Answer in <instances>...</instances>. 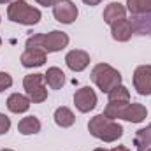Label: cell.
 I'll use <instances>...</instances> for the list:
<instances>
[{"instance_id": "cell-1", "label": "cell", "mask_w": 151, "mask_h": 151, "mask_svg": "<svg viewBox=\"0 0 151 151\" xmlns=\"http://www.w3.org/2000/svg\"><path fill=\"white\" fill-rule=\"evenodd\" d=\"M88 130L95 139H100L104 142H116L123 135V127L116 121L107 118L106 114H97L88 121Z\"/></svg>"}, {"instance_id": "cell-4", "label": "cell", "mask_w": 151, "mask_h": 151, "mask_svg": "<svg viewBox=\"0 0 151 151\" xmlns=\"http://www.w3.org/2000/svg\"><path fill=\"white\" fill-rule=\"evenodd\" d=\"M23 88L27 91V97L34 104H42L47 99V88L44 74H28L23 79Z\"/></svg>"}, {"instance_id": "cell-11", "label": "cell", "mask_w": 151, "mask_h": 151, "mask_svg": "<svg viewBox=\"0 0 151 151\" xmlns=\"http://www.w3.org/2000/svg\"><path fill=\"white\" fill-rule=\"evenodd\" d=\"M46 58H47V53L44 49H25L21 53V65L27 67V69H34V67H40L46 63Z\"/></svg>"}, {"instance_id": "cell-17", "label": "cell", "mask_w": 151, "mask_h": 151, "mask_svg": "<svg viewBox=\"0 0 151 151\" xmlns=\"http://www.w3.org/2000/svg\"><path fill=\"white\" fill-rule=\"evenodd\" d=\"M55 123H56L58 127H62V128L72 127L76 123V116H74V113H72V109H69V107H65V106L58 107V109L55 111Z\"/></svg>"}, {"instance_id": "cell-25", "label": "cell", "mask_w": 151, "mask_h": 151, "mask_svg": "<svg viewBox=\"0 0 151 151\" xmlns=\"http://www.w3.org/2000/svg\"><path fill=\"white\" fill-rule=\"evenodd\" d=\"M83 2H84L86 5H90V7H93V5H99V4H100L102 0H83Z\"/></svg>"}, {"instance_id": "cell-23", "label": "cell", "mask_w": 151, "mask_h": 151, "mask_svg": "<svg viewBox=\"0 0 151 151\" xmlns=\"http://www.w3.org/2000/svg\"><path fill=\"white\" fill-rule=\"evenodd\" d=\"M9 128H11V118L0 113V135L7 134V132H9Z\"/></svg>"}, {"instance_id": "cell-7", "label": "cell", "mask_w": 151, "mask_h": 151, "mask_svg": "<svg viewBox=\"0 0 151 151\" xmlns=\"http://www.w3.org/2000/svg\"><path fill=\"white\" fill-rule=\"evenodd\" d=\"M74 104L79 113H90L97 107V93L90 86H83V88L76 90Z\"/></svg>"}, {"instance_id": "cell-9", "label": "cell", "mask_w": 151, "mask_h": 151, "mask_svg": "<svg viewBox=\"0 0 151 151\" xmlns=\"http://www.w3.org/2000/svg\"><path fill=\"white\" fill-rule=\"evenodd\" d=\"M65 63L72 72H83L90 65V55L83 49H72L65 55Z\"/></svg>"}, {"instance_id": "cell-30", "label": "cell", "mask_w": 151, "mask_h": 151, "mask_svg": "<svg viewBox=\"0 0 151 151\" xmlns=\"http://www.w3.org/2000/svg\"><path fill=\"white\" fill-rule=\"evenodd\" d=\"M144 151H151V148H148V150H144Z\"/></svg>"}, {"instance_id": "cell-14", "label": "cell", "mask_w": 151, "mask_h": 151, "mask_svg": "<svg viewBox=\"0 0 151 151\" xmlns=\"http://www.w3.org/2000/svg\"><path fill=\"white\" fill-rule=\"evenodd\" d=\"M125 16H127V7L121 5L119 2H111V4L104 9V14H102L104 23H107V25H113L114 21L123 19Z\"/></svg>"}, {"instance_id": "cell-5", "label": "cell", "mask_w": 151, "mask_h": 151, "mask_svg": "<svg viewBox=\"0 0 151 151\" xmlns=\"http://www.w3.org/2000/svg\"><path fill=\"white\" fill-rule=\"evenodd\" d=\"M53 16L58 23L70 25L77 19L79 11H77V5L72 0H56L53 5Z\"/></svg>"}, {"instance_id": "cell-27", "label": "cell", "mask_w": 151, "mask_h": 151, "mask_svg": "<svg viewBox=\"0 0 151 151\" xmlns=\"http://www.w3.org/2000/svg\"><path fill=\"white\" fill-rule=\"evenodd\" d=\"M11 2H14V0H0V4H11Z\"/></svg>"}, {"instance_id": "cell-26", "label": "cell", "mask_w": 151, "mask_h": 151, "mask_svg": "<svg viewBox=\"0 0 151 151\" xmlns=\"http://www.w3.org/2000/svg\"><path fill=\"white\" fill-rule=\"evenodd\" d=\"M111 151H130V150H128L127 146H114Z\"/></svg>"}, {"instance_id": "cell-21", "label": "cell", "mask_w": 151, "mask_h": 151, "mask_svg": "<svg viewBox=\"0 0 151 151\" xmlns=\"http://www.w3.org/2000/svg\"><path fill=\"white\" fill-rule=\"evenodd\" d=\"M127 104H128V102H107V106H106V109H104V114H106L107 118H111V119H119Z\"/></svg>"}, {"instance_id": "cell-24", "label": "cell", "mask_w": 151, "mask_h": 151, "mask_svg": "<svg viewBox=\"0 0 151 151\" xmlns=\"http://www.w3.org/2000/svg\"><path fill=\"white\" fill-rule=\"evenodd\" d=\"M39 5H44V7H53L56 0H35Z\"/></svg>"}, {"instance_id": "cell-3", "label": "cell", "mask_w": 151, "mask_h": 151, "mask_svg": "<svg viewBox=\"0 0 151 151\" xmlns=\"http://www.w3.org/2000/svg\"><path fill=\"white\" fill-rule=\"evenodd\" d=\"M121 74L118 69H114L109 63H97L91 69V81L97 84V88L102 93H109L116 86L121 84Z\"/></svg>"}, {"instance_id": "cell-13", "label": "cell", "mask_w": 151, "mask_h": 151, "mask_svg": "<svg viewBox=\"0 0 151 151\" xmlns=\"http://www.w3.org/2000/svg\"><path fill=\"white\" fill-rule=\"evenodd\" d=\"M30 104H32L30 99H28L27 95H23V93H12V95H9V99H7V109L14 114L27 113V111L30 109Z\"/></svg>"}, {"instance_id": "cell-29", "label": "cell", "mask_w": 151, "mask_h": 151, "mask_svg": "<svg viewBox=\"0 0 151 151\" xmlns=\"http://www.w3.org/2000/svg\"><path fill=\"white\" fill-rule=\"evenodd\" d=\"M0 151H12V150H7V148H5V150H0Z\"/></svg>"}, {"instance_id": "cell-2", "label": "cell", "mask_w": 151, "mask_h": 151, "mask_svg": "<svg viewBox=\"0 0 151 151\" xmlns=\"http://www.w3.org/2000/svg\"><path fill=\"white\" fill-rule=\"evenodd\" d=\"M7 18L12 23L32 27V25H37L40 21L42 14H40V11L37 7L28 5L25 0H14V2H11L7 5Z\"/></svg>"}, {"instance_id": "cell-32", "label": "cell", "mask_w": 151, "mask_h": 151, "mask_svg": "<svg viewBox=\"0 0 151 151\" xmlns=\"http://www.w3.org/2000/svg\"><path fill=\"white\" fill-rule=\"evenodd\" d=\"M0 21H2V16H0Z\"/></svg>"}, {"instance_id": "cell-18", "label": "cell", "mask_w": 151, "mask_h": 151, "mask_svg": "<svg viewBox=\"0 0 151 151\" xmlns=\"http://www.w3.org/2000/svg\"><path fill=\"white\" fill-rule=\"evenodd\" d=\"M134 146L137 151H144L151 146V123L146 128H141L135 132V137H134Z\"/></svg>"}, {"instance_id": "cell-20", "label": "cell", "mask_w": 151, "mask_h": 151, "mask_svg": "<svg viewBox=\"0 0 151 151\" xmlns=\"http://www.w3.org/2000/svg\"><path fill=\"white\" fill-rule=\"evenodd\" d=\"M107 95H109V102H130V91H128V88L123 86V84L116 86V88L111 90Z\"/></svg>"}, {"instance_id": "cell-12", "label": "cell", "mask_w": 151, "mask_h": 151, "mask_svg": "<svg viewBox=\"0 0 151 151\" xmlns=\"http://www.w3.org/2000/svg\"><path fill=\"white\" fill-rule=\"evenodd\" d=\"M148 116V109L142 106V104H137V102H128L121 113V119L125 121H130V123H141L144 121Z\"/></svg>"}, {"instance_id": "cell-10", "label": "cell", "mask_w": 151, "mask_h": 151, "mask_svg": "<svg viewBox=\"0 0 151 151\" xmlns=\"http://www.w3.org/2000/svg\"><path fill=\"white\" fill-rule=\"evenodd\" d=\"M111 35L114 40L118 42H127L130 40L134 35V27H132V21L123 18V19H118L111 25Z\"/></svg>"}, {"instance_id": "cell-31", "label": "cell", "mask_w": 151, "mask_h": 151, "mask_svg": "<svg viewBox=\"0 0 151 151\" xmlns=\"http://www.w3.org/2000/svg\"><path fill=\"white\" fill-rule=\"evenodd\" d=\"M0 47H2V39H0Z\"/></svg>"}, {"instance_id": "cell-19", "label": "cell", "mask_w": 151, "mask_h": 151, "mask_svg": "<svg viewBox=\"0 0 151 151\" xmlns=\"http://www.w3.org/2000/svg\"><path fill=\"white\" fill-rule=\"evenodd\" d=\"M127 11L135 16L151 14V0H127Z\"/></svg>"}, {"instance_id": "cell-15", "label": "cell", "mask_w": 151, "mask_h": 151, "mask_svg": "<svg viewBox=\"0 0 151 151\" xmlns=\"http://www.w3.org/2000/svg\"><path fill=\"white\" fill-rule=\"evenodd\" d=\"M44 79H46V83L51 90H60L65 84V74L58 67H49L47 72L44 74Z\"/></svg>"}, {"instance_id": "cell-8", "label": "cell", "mask_w": 151, "mask_h": 151, "mask_svg": "<svg viewBox=\"0 0 151 151\" xmlns=\"http://www.w3.org/2000/svg\"><path fill=\"white\" fill-rule=\"evenodd\" d=\"M134 88L139 95H151V65H139L134 70Z\"/></svg>"}, {"instance_id": "cell-22", "label": "cell", "mask_w": 151, "mask_h": 151, "mask_svg": "<svg viewBox=\"0 0 151 151\" xmlns=\"http://www.w3.org/2000/svg\"><path fill=\"white\" fill-rule=\"evenodd\" d=\"M11 86H12V77H11V74L0 72V93H2L4 90H9Z\"/></svg>"}, {"instance_id": "cell-16", "label": "cell", "mask_w": 151, "mask_h": 151, "mask_svg": "<svg viewBox=\"0 0 151 151\" xmlns=\"http://www.w3.org/2000/svg\"><path fill=\"white\" fill-rule=\"evenodd\" d=\"M40 121H39V118L35 116H27V118H23V119H19V123H18V132L21 134V135H32V134H39L40 132Z\"/></svg>"}, {"instance_id": "cell-6", "label": "cell", "mask_w": 151, "mask_h": 151, "mask_svg": "<svg viewBox=\"0 0 151 151\" xmlns=\"http://www.w3.org/2000/svg\"><path fill=\"white\" fill-rule=\"evenodd\" d=\"M69 46V35L62 30H53L49 34H42V44L40 49H44L46 53H56L62 51Z\"/></svg>"}, {"instance_id": "cell-28", "label": "cell", "mask_w": 151, "mask_h": 151, "mask_svg": "<svg viewBox=\"0 0 151 151\" xmlns=\"http://www.w3.org/2000/svg\"><path fill=\"white\" fill-rule=\"evenodd\" d=\"M93 151H107L106 148H97V150H93Z\"/></svg>"}]
</instances>
